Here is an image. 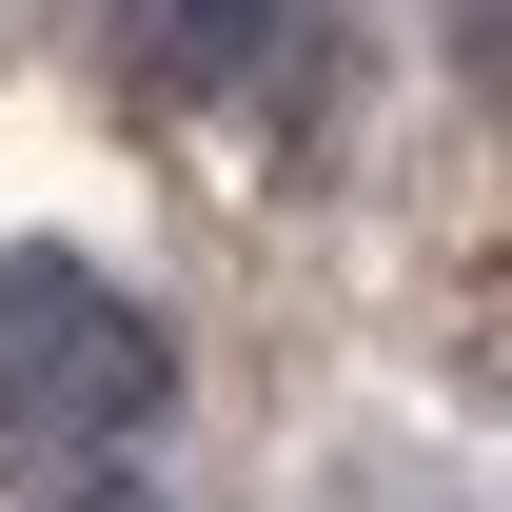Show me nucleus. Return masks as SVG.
Wrapping results in <instances>:
<instances>
[{
	"label": "nucleus",
	"mask_w": 512,
	"mask_h": 512,
	"mask_svg": "<svg viewBox=\"0 0 512 512\" xmlns=\"http://www.w3.org/2000/svg\"><path fill=\"white\" fill-rule=\"evenodd\" d=\"M178 414V335L99 256H0V434L20 453H138Z\"/></svg>",
	"instance_id": "1"
},
{
	"label": "nucleus",
	"mask_w": 512,
	"mask_h": 512,
	"mask_svg": "<svg viewBox=\"0 0 512 512\" xmlns=\"http://www.w3.org/2000/svg\"><path fill=\"white\" fill-rule=\"evenodd\" d=\"M138 60L197 99H256V79H296V0H138Z\"/></svg>",
	"instance_id": "2"
},
{
	"label": "nucleus",
	"mask_w": 512,
	"mask_h": 512,
	"mask_svg": "<svg viewBox=\"0 0 512 512\" xmlns=\"http://www.w3.org/2000/svg\"><path fill=\"white\" fill-rule=\"evenodd\" d=\"M40 512H158V493H138L119 453H60V493H40Z\"/></svg>",
	"instance_id": "3"
},
{
	"label": "nucleus",
	"mask_w": 512,
	"mask_h": 512,
	"mask_svg": "<svg viewBox=\"0 0 512 512\" xmlns=\"http://www.w3.org/2000/svg\"><path fill=\"white\" fill-rule=\"evenodd\" d=\"M434 20H453V60H493V0H434Z\"/></svg>",
	"instance_id": "4"
}]
</instances>
